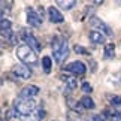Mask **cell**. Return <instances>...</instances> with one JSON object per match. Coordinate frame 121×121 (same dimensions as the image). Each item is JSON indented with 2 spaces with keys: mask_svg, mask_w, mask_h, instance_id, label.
<instances>
[{
  "mask_svg": "<svg viewBox=\"0 0 121 121\" xmlns=\"http://www.w3.org/2000/svg\"><path fill=\"white\" fill-rule=\"evenodd\" d=\"M52 52H54V58L58 64H61L64 60L69 57V45L67 40L63 38H54L52 40Z\"/></svg>",
  "mask_w": 121,
  "mask_h": 121,
  "instance_id": "6da1fadb",
  "label": "cell"
},
{
  "mask_svg": "<svg viewBox=\"0 0 121 121\" xmlns=\"http://www.w3.org/2000/svg\"><path fill=\"white\" fill-rule=\"evenodd\" d=\"M36 109V102L33 99H15L13 102V111L17 115H22V117H29V115Z\"/></svg>",
  "mask_w": 121,
  "mask_h": 121,
  "instance_id": "7a4b0ae2",
  "label": "cell"
},
{
  "mask_svg": "<svg viewBox=\"0 0 121 121\" xmlns=\"http://www.w3.org/2000/svg\"><path fill=\"white\" fill-rule=\"evenodd\" d=\"M17 57L20 58L24 64H30V66H36V64H38V55H36V51H33L29 45L18 46Z\"/></svg>",
  "mask_w": 121,
  "mask_h": 121,
  "instance_id": "3957f363",
  "label": "cell"
},
{
  "mask_svg": "<svg viewBox=\"0 0 121 121\" xmlns=\"http://www.w3.org/2000/svg\"><path fill=\"white\" fill-rule=\"evenodd\" d=\"M20 35H21V38L24 39V42H26V43H29V46H30V48L33 49V51H36V52H38V51L42 49V46H40V43H39V40L33 36V33H31V31H29L27 29H21Z\"/></svg>",
  "mask_w": 121,
  "mask_h": 121,
  "instance_id": "277c9868",
  "label": "cell"
},
{
  "mask_svg": "<svg viewBox=\"0 0 121 121\" xmlns=\"http://www.w3.org/2000/svg\"><path fill=\"white\" fill-rule=\"evenodd\" d=\"M13 75H15L17 78H20V79H30L31 76V70L30 67H27L26 64H15L12 69Z\"/></svg>",
  "mask_w": 121,
  "mask_h": 121,
  "instance_id": "5b68a950",
  "label": "cell"
},
{
  "mask_svg": "<svg viewBox=\"0 0 121 121\" xmlns=\"http://www.w3.org/2000/svg\"><path fill=\"white\" fill-rule=\"evenodd\" d=\"M66 70L73 73V75H84L85 70H87V67H85V64H84L82 61H78V60H76V61H72V63L67 64Z\"/></svg>",
  "mask_w": 121,
  "mask_h": 121,
  "instance_id": "8992f818",
  "label": "cell"
},
{
  "mask_svg": "<svg viewBox=\"0 0 121 121\" xmlns=\"http://www.w3.org/2000/svg\"><path fill=\"white\" fill-rule=\"evenodd\" d=\"M26 12H27V22H29L31 27H40L42 18L39 17V13H36L33 8H27Z\"/></svg>",
  "mask_w": 121,
  "mask_h": 121,
  "instance_id": "52a82bcc",
  "label": "cell"
},
{
  "mask_svg": "<svg viewBox=\"0 0 121 121\" xmlns=\"http://www.w3.org/2000/svg\"><path fill=\"white\" fill-rule=\"evenodd\" d=\"M90 24H91L93 27H94V29L102 30V31H103V33H105L106 36H111V35H112L111 29H109V27L106 26V24H105V22L102 21V20H99L97 17H91V18H90Z\"/></svg>",
  "mask_w": 121,
  "mask_h": 121,
  "instance_id": "ba28073f",
  "label": "cell"
},
{
  "mask_svg": "<svg viewBox=\"0 0 121 121\" xmlns=\"http://www.w3.org/2000/svg\"><path fill=\"white\" fill-rule=\"evenodd\" d=\"M39 94V87L36 85H27L21 90L20 93V97H22V99H31V97L38 96Z\"/></svg>",
  "mask_w": 121,
  "mask_h": 121,
  "instance_id": "9c48e42d",
  "label": "cell"
},
{
  "mask_svg": "<svg viewBox=\"0 0 121 121\" xmlns=\"http://www.w3.org/2000/svg\"><path fill=\"white\" fill-rule=\"evenodd\" d=\"M48 17H49V21L51 22H55V24H58V22H63V15H61V12L58 11L57 8H49L48 9Z\"/></svg>",
  "mask_w": 121,
  "mask_h": 121,
  "instance_id": "30bf717a",
  "label": "cell"
},
{
  "mask_svg": "<svg viewBox=\"0 0 121 121\" xmlns=\"http://www.w3.org/2000/svg\"><path fill=\"white\" fill-rule=\"evenodd\" d=\"M90 40L93 43H105V35L102 33V31L91 30L90 31Z\"/></svg>",
  "mask_w": 121,
  "mask_h": 121,
  "instance_id": "8fae6325",
  "label": "cell"
},
{
  "mask_svg": "<svg viewBox=\"0 0 121 121\" xmlns=\"http://www.w3.org/2000/svg\"><path fill=\"white\" fill-rule=\"evenodd\" d=\"M105 115L109 121H121V111H115V109H106Z\"/></svg>",
  "mask_w": 121,
  "mask_h": 121,
  "instance_id": "7c38bea8",
  "label": "cell"
},
{
  "mask_svg": "<svg viewBox=\"0 0 121 121\" xmlns=\"http://www.w3.org/2000/svg\"><path fill=\"white\" fill-rule=\"evenodd\" d=\"M79 103L82 105V108H85V109H94L96 108L94 100H93L91 97H88V96H84L82 99L79 100Z\"/></svg>",
  "mask_w": 121,
  "mask_h": 121,
  "instance_id": "4fadbf2b",
  "label": "cell"
},
{
  "mask_svg": "<svg viewBox=\"0 0 121 121\" xmlns=\"http://www.w3.org/2000/svg\"><path fill=\"white\" fill-rule=\"evenodd\" d=\"M115 54V45L114 43H106L105 45V57L106 58H112Z\"/></svg>",
  "mask_w": 121,
  "mask_h": 121,
  "instance_id": "5bb4252c",
  "label": "cell"
},
{
  "mask_svg": "<svg viewBox=\"0 0 121 121\" xmlns=\"http://www.w3.org/2000/svg\"><path fill=\"white\" fill-rule=\"evenodd\" d=\"M63 81L66 82V85L70 88V90H75V88L78 87V82L73 76H63Z\"/></svg>",
  "mask_w": 121,
  "mask_h": 121,
  "instance_id": "9a60e30c",
  "label": "cell"
},
{
  "mask_svg": "<svg viewBox=\"0 0 121 121\" xmlns=\"http://www.w3.org/2000/svg\"><path fill=\"white\" fill-rule=\"evenodd\" d=\"M57 4L67 11V9H72L75 6V2H73V0H57Z\"/></svg>",
  "mask_w": 121,
  "mask_h": 121,
  "instance_id": "2e32d148",
  "label": "cell"
},
{
  "mask_svg": "<svg viewBox=\"0 0 121 121\" xmlns=\"http://www.w3.org/2000/svg\"><path fill=\"white\" fill-rule=\"evenodd\" d=\"M42 66H43V70H45V73H49L51 72V58L48 57V55H45L43 58H42Z\"/></svg>",
  "mask_w": 121,
  "mask_h": 121,
  "instance_id": "e0dca14e",
  "label": "cell"
},
{
  "mask_svg": "<svg viewBox=\"0 0 121 121\" xmlns=\"http://www.w3.org/2000/svg\"><path fill=\"white\" fill-rule=\"evenodd\" d=\"M66 102H67V106H69V108H72L73 111H76V112H79V111H81V106H82L81 103L76 105V102L73 100V99H70V97H67Z\"/></svg>",
  "mask_w": 121,
  "mask_h": 121,
  "instance_id": "ac0fdd59",
  "label": "cell"
},
{
  "mask_svg": "<svg viewBox=\"0 0 121 121\" xmlns=\"http://www.w3.org/2000/svg\"><path fill=\"white\" fill-rule=\"evenodd\" d=\"M8 30H11V21L2 20L0 21V33H2V31H8Z\"/></svg>",
  "mask_w": 121,
  "mask_h": 121,
  "instance_id": "d6986e66",
  "label": "cell"
},
{
  "mask_svg": "<svg viewBox=\"0 0 121 121\" xmlns=\"http://www.w3.org/2000/svg\"><path fill=\"white\" fill-rule=\"evenodd\" d=\"M109 102L115 106H121V96H109Z\"/></svg>",
  "mask_w": 121,
  "mask_h": 121,
  "instance_id": "ffe728a7",
  "label": "cell"
},
{
  "mask_svg": "<svg viewBox=\"0 0 121 121\" xmlns=\"http://www.w3.org/2000/svg\"><path fill=\"white\" fill-rule=\"evenodd\" d=\"M75 52L76 54H84V55H90V52H88V51L85 49V48H82V46H79V45H75Z\"/></svg>",
  "mask_w": 121,
  "mask_h": 121,
  "instance_id": "44dd1931",
  "label": "cell"
},
{
  "mask_svg": "<svg viewBox=\"0 0 121 121\" xmlns=\"http://www.w3.org/2000/svg\"><path fill=\"white\" fill-rule=\"evenodd\" d=\"M35 117L38 118V120H40V121H42V120H43V118L46 117V112H45V111L40 108V109H38V111H36V115H35Z\"/></svg>",
  "mask_w": 121,
  "mask_h": 121,
  "instance_id": "7402d4cb",
  "label": "cell"
},
{
  "mask_svg": "<svg viewBox=\"0 0 121 121\" xmlns=\"http://www.w3.org/2000/svg\"><path fill=\"white\" fill-rule=\"evenodd\" d=\"M82 91H85V93H91V91H93V87H91L88 82H84V84H82Z\"/></svg>",
  "mask_w": 121,
  "mask_h": 121,
  "instance_id": "603a6c76",
  "label": "cell"
},
{
  "mask_svg": "<svg viewBox=\"0 0 121 121\" xmlns=\"http://www.w3.org/2000/svg\"><path fill=\"white\" fill-rule=\"evenodd\" d=\"M87 121H103L102 115H91L90 118H87Z\"/></svg>",
  "mask_w": 121,
  "mask_h": 121,
  "instance_id": "cb8c5ba5",
  "label": "cell"
},
{
  "mask_svg": "<svg viewBox=\"0 0 121 121\" xmlns=\"http://www.w3.org/2000/svg\"><path fill=\"white\" fill-rule=\"evenodd\" d=\"M29 121H40V120H38V118H36V117H33V118H30Z\"/></svg>",
  "mask_w": 121,
  "mask_h": 121,
  "instance_id": "d4e9b609",
  "label": "cell"
},
{
  "mask_svg": "<svg viewBox=\"0 0 121 121\" xmlns=\"http://www.w3.org/2000/svg\"><path fill=\"white\" fill-rule=\"evenodd\" d=\"M69 121H75V120H72V118H69Z\"/></svg>",
  "mask_w": 121,
  "mask_h": 121,
  "instance_id": "484cf974",
  "label": "cell"
},
{
  "mask_svg": "<svg viewBox=\"0 0 121 121\" xmlns=\"http://www.w3.org/2000/svg\"><path fill=\"white\" fill-rule=\"evenodd\" d=\"M0 117H2V111H0Z\"/></svg>",
  "mask_w": 121,
  "mask_h": 121,
  "instance_id": "4316f807",
  "label": "cell"
},
{
  "mask_svg": "<svg viewBox=\"0 0 121 121\" xmlns=\"http://www.w3.org/2000/svg\"><path fill=\"white\" fill-rule=\"evenodd\" d=\"M0 121H2V120H0Z\"/></svg>",
  "mask_w": 121,
  "mask_h": 121,
  "instance_id": "83f0119b",
  "label": "cell"
}]
</instances>
